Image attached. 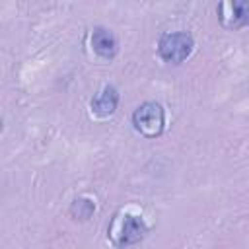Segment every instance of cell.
<instances>
[{"label":"cell","mask_w":249,"mask_h":249,"mask_svg":"<svg viewBox=\"0 0 249 249\" xmlns=\"http://www.w3.org/2000/svg\"><path fill=\"white\" fill-rule=\"evenodd\" d=\"M132 126L144 138H158L165 130V109L158 101H144L132 113Z\"/></svg>","instance_id":"1"},{"label":"cell","mask_w":249,"mask_h":249,"mask_svg":"<svg viewBox=\"0 0 249 249\" xmlns=\"http://www.w3.org/2000/svg\"><path fill=\"white\" fill-rule=\"evenodd\" d=\"M195 49V39L187 31H171L163 33L158 41V54L161 60L169 64H181L185 62Z\"/></svg>","instance_id":"2"},{"label":"cell","mask_w":249,"mask_h":249,"mask_svg":"<svg viewBox=\"0 0 249 249\" xmlns=\"http://www.w3.org/2000/svg\"><path fill=\"white\" fill-rule=\"evenodd\" d=\"M218 19L224 29L235 31L245 25H249V0H228L220 2L218 8Z\"/></svg>","instance_id":"3"},{"label":"cell","mask_w":249,"mask_h":249,"mask_svg":"<svg viewBox=\"0 0 249 249\" xmlns=\"http://www.w3.org/2000/svg\"><path fill=\"white\" fill-rule=\"evenodd\" d=\"M148 233V226L146 222L140 218V216H134V214H124L123 220H121V228H119V233L117 237L113 239L115 245L119 247H126V245H134V243H140Z\"/></svg>","instance_id":"4"},{"label":"cell","mask_w":249,"mask_h":249,"mask_svg":"<svg viewBox=\"0 0 249 249\" xmlns=\"http://www.w3.org/2000/svg\"><path fill=\"white\" fill-rule=\"evenodd\" d=\"M91 47L105 60L115 58L117 53H119V41L113 35V31H109L107 27H95L93 29V33H91Z\"/></svg>","instance_id":"5"},{"label":"cell","mask_w":249,"mask_h":249,"mask_svg":"<svg viewBox=\"0 0 249 249\" xmlns=\"http://www.w3.org/2000/svg\"><path fill=\"white\" fill-rule=\"evenodd\" d=\"M117 105H119V91L115 86H103L99 93H95L89 101V107L95 115L99 117H109L117 111Z\"/></svg>","instance_id":"6"},{"label":"cell","mask_w":249,"mask_h":249,"mask_svg":"<svg viewBox=\"0 0 249 249\" xmlns=\"http://www.w3.org/2000/svg\"><path fill=\"white\" fill-rule=\"evenodd\" d=\"M93 210H95V204L89 198H84V196L74 198L72 204H70V216L74 220H82V222L84 220H89V216L93 214Z\"/></svg>","instance_id":"7"}]
</instances>
